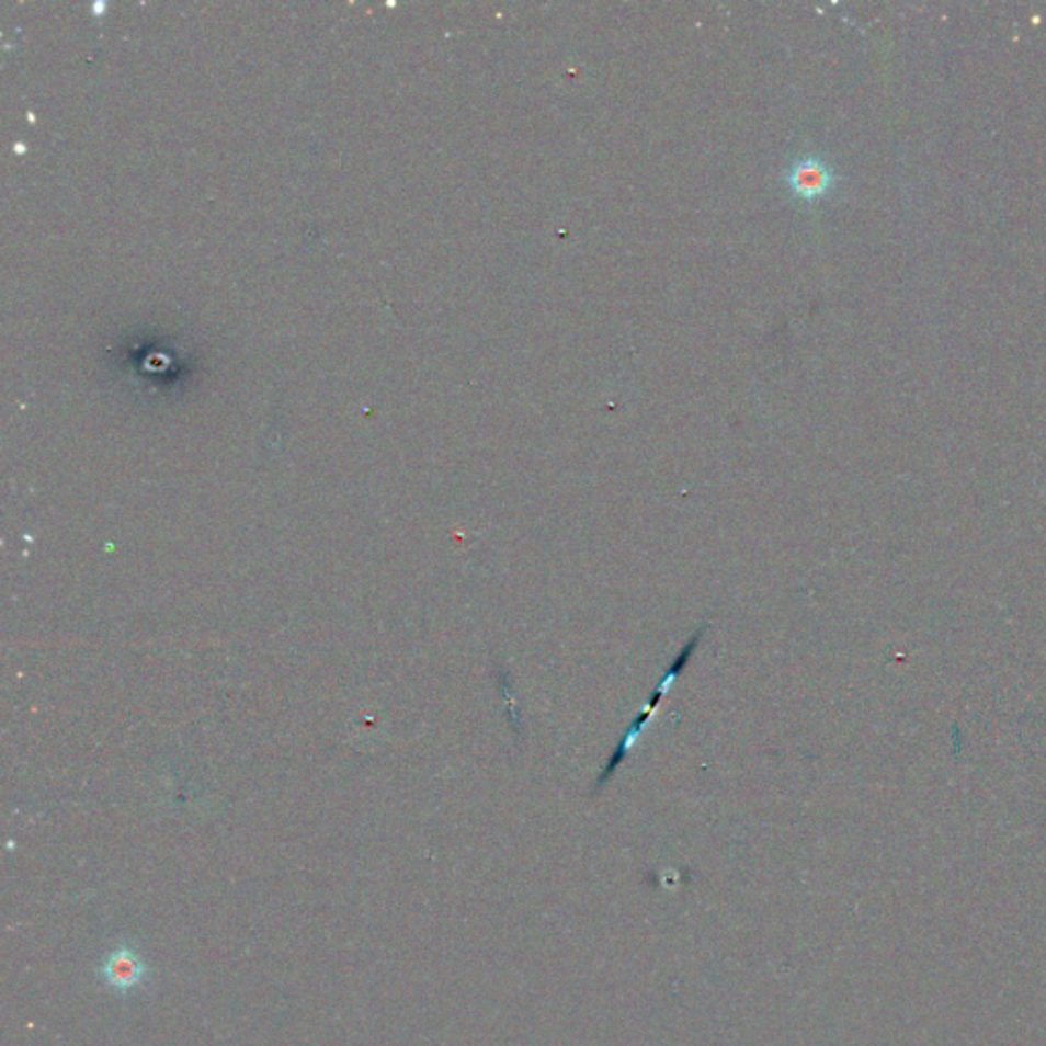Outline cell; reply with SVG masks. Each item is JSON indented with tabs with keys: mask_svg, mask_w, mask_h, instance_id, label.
Here are the masks:
<instances>
[{
	"mask_svg": "<svg viewBox=\"0 0 1046 1046\" xmlns=\"http://www.w3.org/2000/svg\"><path fill=\"white\" fill-rule=\"evenodd\" d=\"M707 628H709V624H703V626H700V628L695 629V632L689 636L687 643L681 646V650L677 652V657L673 658L671 667L667 669L664 677H660L657 687H655V691L650 693V697H648V702H646V705H644L643 712H640L636 718L632 719V724H629L628 728H626V732L622 734V738H619L617 747L613 748V752L610 754L607 763H605L603 771H601V775H599L598 781H595V792L603 789V787H605V785H607V783L615 777V773L619 771V766L626 763L629 752L634 750L636 742L643 738L644 730L648 728V724H650L652 718H655V714H657L658 709V703L662 702V700L667 697V693L671 691V687H673L674 683H677V681L683 677V673L687 671L689 662H691L693 655L697 652V648H700L703 636H705V629Z\"/></svg>",
	"mask_w": 1046,
	"mask_h": 1046,
	"instance_id": "6da1fadb",
	"label": "cell"
},
{
	"mask_svg": "<svg viewBox=\"0 0 1046 1046\" xmlns=\"http://www.w3.org/2000/svg\"><path fill=\"white\" fill-rule=\"evenodd\" d=\"M146 975H148L146 960L129 946H120L111 951L101 965L103 981L117 991H129L134 987L141 986Z\"/></svg>",
	"mask_w": 1046,
	"mask_h": 1046,
	"instance_id": "7a4b0ae2",
	"label": "cell"
},
{
	"mask_svg": "<svg viewBox=\"0 0 1046 1046\" xmlns=\"http://www.w3.org/2000/svg\"><path fill=\"white\" fill-rule=\"evenodd\" d=\"M787 184L793 195L814 201L830 191V186L834 184V174L822 160L807 156L789 168Z\"/></svg>",
	"mask_w": 1046,
	"mask_h": 1046,
	"instance_id": "3957f363",
	"label": "cell"
}]
</instances>
